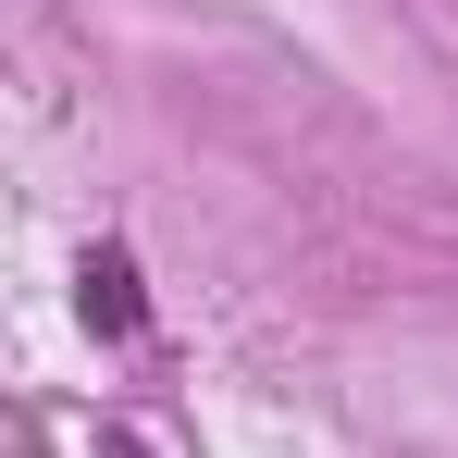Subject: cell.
<instances>
[{"instance_id": "obj_1", "label": "cell", "mask_w": 458, "mask_h": 458, "mask_svg": "<svg viewBox=\"0 0 458 458\" xmlns=\"http://www.w3.org/2000/svg\"><path fill=\"white\" fill-rule=\"evenodd\" d=\"M87 322H99V335H137V322H149V298H137V260H124V248H87Z\"/></svg>"}]
</instances>
